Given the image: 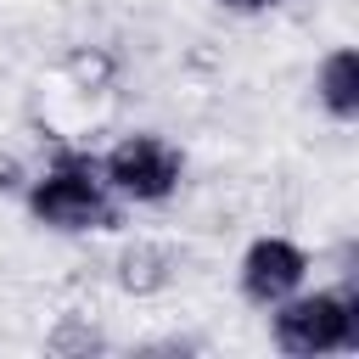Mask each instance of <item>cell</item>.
Listing matches in <instances>:
<instances>
[{
    "label": "cell",
    "instance_id": "3957f363",
    "mask_svg": "<svg viewBox=\"0 0 359 359\" xmlns=\"http://www.w3.org/2000/svg\"><path fill=\"white\" fill-rule=\"evenodd\" d=\"M101 174H107V185H118L123 196L157 202V196H168V191L180 185V157H174L157 135H129V140H118V146L107 151Z\"/></svg>",
    "mask_w": 359,
    "mask_h": 359
},
{
    "label": "cell",
    "instance_id": "7a4b0ae2",
    "mask_svg": "<svg viewBox=\"0 0 359 359\" xmlns=\"http://www.w3.org/2000/svg\"><path fill=\"white\" fill-rule=\"evenodd\" d=\"M286 303V297H280ZM275 342L286 353H337L359 348V303L348 292H314L275 314Z\"/></svg>",
    "mask_w": 359,
    "mask_h": 359
},
{
    "label": "cell",
    "instance_id": "5b68a950",
    "mask_svg": "<svg viewBox=\"0 0 359 359\" xmlns=\"http://www.w3.org/2000/svg\"><path fill=\"white\" fill-rule=\"evenodd\" d=\"M320 101L331 107V118H353L359 112V56L353 50H331L320 67Z\"/></svg>",
    "mask_w": 359,
    "mask_h": 359
},
{
    "label": "cell",
    "instance_id": "ba28073f",
    "mask_svg": "<svg viewBox=\"0 0 359 359\" xmlns=\"http://www.w3.org/2000/svg\"><path fill=\"white\" fill-rule=\"evenodd\" d=\"M219 6H230V11H264V6H280V0H219Z\"/></svg>",
    "mask_w": 359,
    "mask_h": 359
},
{
    "label": "cell",
    "instance_id": "6da1fadb",
    "mask_svg": "<svg viewBox=\"0 0 359 359\" xmlns=\"http://www.w3.org/2000/svg\"><path fill=\"white\" fill-rule=\"evenodd\" d=\"M28 208H34V219H45L56 230H107V224H118V213H112V202L95 180V163H84V157H62L28 191Z\"/></svg>",
    "mask_w": 359,
    "mask_h": 359
},
{
    "label": "cell",
    "instance_id": "277c9868",
    "mask_svg": "<svg viewBox=\"0 0 359 359\" xmlns=\"http://www.w3.org/2000/svg\"><path fill=\"white\" fill-rule=\"evenodd\" d=\"M303 269H309L303 247H292V241H280V236H264V241H252L247 258H241V292H247L252 303H280V297H292V292L303 286Z\"/></svg>",
    "mask_w": 359,
    "mask_h": 359
},
{
    "label": "cell",
    "instance_id": "8992f818",
    "mask_svg": "<svg viewBox=\"0 0 359 359\" xmlns=\"http://www.w3.org/2000/svg\"><path fill=\"white\" fill-rule=\"evenodd\" d=\"M168 252H157V247H135V252H123V286H135V292H151V286H163L168 280Z\"/></svg>",
    "mask_w": 359,
    "mask_h": 359
},
{
    "label": "cell",
    "instance_id": "52a82bcc",
    "mask_svg": "<svg viewBox=\"0 0 359 359\" xmlns=\"http://www.w3.org/2000/svg\"><path fill=\"white\" fill-rule=\"evenodd\" d=\"M50 348H62V353H73V348H101V337H95V331H79V325H62V331L50 337Z\"/></svg>",
    "mask_w": 359,
    "mask_h": 359
}]
</instances>
